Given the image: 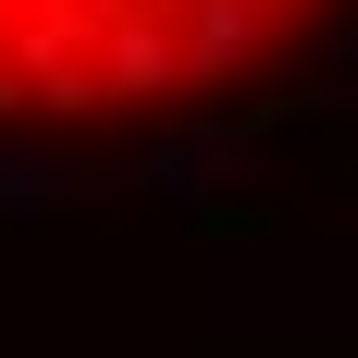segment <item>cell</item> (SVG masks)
<instances>
[{"instance_id": "1", "label": "cell", "mask_w": 358, "mask_h": 358, "mask_svg": "<svg viewBox=\"0 0 358 358\" xmlns=\"http://www.w3.org/2000/svg\"><path fill=\"white\" fill-rule=\"evenodd\" d=\"M358 0H0V136H136L285 87Z\"/></svg>"}]
</instances>
